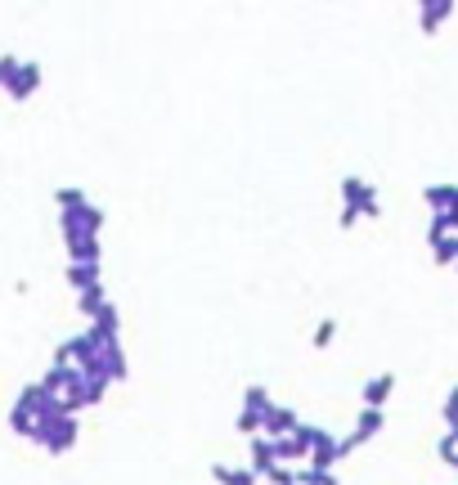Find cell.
<instances>
[{
  "mask_svg": "<svg viewBox=\"0 0 458 485\" xmlns=\"http://www.w3.org/2000/svg\"><path fill=\"white\" fill-rule=\"evenodd\" d=\"M422 198H427L431 216H445V212L458 203V185H427V189H422Z\"/></svg>",
  "mask_w": 458,
  "mask_h": 485,
  "instance_id": "1",
  "label": "cell"
},
{
  "mask_svg": "<svg viewBox=\"0 0 458 485\" xmlns=\"http://www.w3.org/2000/svg\"><path fill=\"white\" fill-rule=\"evenodd\" d=\"M454 270H458V261H454Z\"/></svg>",
  "mask_w": 458,
  "mask_h": 485,
  "instance_id": "8",
  "label": "cell"
},
{
  "mask_svg": "<svg viewBox=\"0 0 458 485\" xmlns=\"http://www.w3.org/2000/svg\"><path fill=\"white\" fill-rule=\"evenodd\" d=\"M440 221H445V230H458V203H454V207H449Z\"/></svg>",
  "mask_w": 458,
  "mask_h": 485,
  "instance_id": "7",
  "label": "cell"
},
{
  "mask_svg": "<svg viewBox=\"0 0 458 485\" xmlns=\"http://www.w3.org/2000/svg\"><path fill=\"white\" fill-rule=\"evenodd\" d=\"M445 422H449V431H458V386L445 395Z\"/></svg>",
  "mask_w": 458,
  "mask_h": 485,
  "instance_id": "6",
  "label": "cell"
},
{
  "mask_svg": "<svg viewBox=\"0 0 458 485\" xmlns=\"http://www.w3.org/2000/svg\"><path fill=\"white\" fill-rule=\"evenodd\" d=\"M454 14V5L449 0H431V5H422V32L431 37V32H440V23Z\"/></svg>",
  "mask_w": 458,
  "mask_h": 485,
  "instance_id": "2",
  "label": "cell"
},
{
  "mask_svg": "<svg viewBox=\"0 0 458 485\" xmlns=\"http://www.w3.org/2000/svg\"><path fill=\"white\" fill-rule=\"evenodd\" d=\"M391 391H395V377H391V373H382V377H373V382L364 386V400H368V409H377V404H382V400H386Z\"/></svg>",
  "mask_w": 458,
  "mask_h": 485,
  "instance_id": "3",
  "label": "cell"
},
{
  "mask_svg": "<svg viewBox=\"0 0 458 485\" xmlns=\"http://www.w3.org/2000/svg\"><path fill=\"white\" fill-rule=\"evenodd\" d=\"M377 427H382V413H377V409H364V413H359V431H355V440L373 436ZM355 440H350V445H355Z\"/></svg>",
  "mask_w": 458,
  "mask_h": 485,
  "instance_id": "5",
  "label": "cell"
},
{
  "mask_svg": "<svg viewBox=\"0 0 458 485\" xmlns=\"http://www.w3.org/2000/svg\"><path fill=\"white\" fill-rule=\"evenodd\" d=\"M431 256H436V265H454V261H458V234L436 238V243H431Z\"/></svg>",
  "mask_w": 458,
  "mask_h": 485,
  "instance_id": "4",
  "label": "cell"
}]
</instances>
